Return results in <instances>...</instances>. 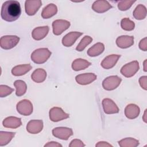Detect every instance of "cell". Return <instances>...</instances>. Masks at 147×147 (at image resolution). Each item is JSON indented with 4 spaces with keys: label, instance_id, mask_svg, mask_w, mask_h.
<instances>
[{
    "label": "cell",
    "instance_id": "obj_1",
    "mask_svg": "<svg viewBox=\"0 0 147 147\" xmlns=\"http://www.w3.org/2000/svg\"><path fill=\"white\" fill-rule=\"evenodd\" d=\"M21 14V6L18 1H7L2 4L1 11L2 20L7 22H13L20 17Z\"/></svg>",
    "mask_w": 147,
    "mask_h": 147
},
{
    "label": "cell",
    "instance_id": "obj_2",
    "mask_svg": "<svg viewBox=\"0 0 147 147\" xmlns=\"http://www.w3.org/2000/svg\"><path fill=\"white\" fill-rule=\"evenodd\" d=\"M51 55L48 49L43 48L36 49L31 55L32 60L36 64H42L47 61Z\"/></svg>",
    "mask_w": 147,
    "mask_h": 147
},
{
    "label": "cell",
    "instance_id": "obj_3",
    "mask_svg": "<svg viewBox=\"0 0 147 147\" xmlns=\"http://www.w3.org/2000/svg\"><path fill=\"white\" fill-rule=\"evenodd\" d=\"M19 41L20 38L17 36H4L0 39V45L4 49H10L14 48Z\"/></svg>",
    "mask_w": 147,
    "mask_h": 147
},
{
    "label": "cell",
    "instance_id": "obj_4",
    "mask_svg": "<svg viewBox=\"0 0 147 147\" xmlns=\"http://www.w3.org/2000/svg\"><path fill=\"white\" fill-rule=\"evenodd\" d=\"M139 68L138 62L133 61L123 65L121 69V73L126 78H130L136 74Z\"/></svg>",
    "mask_w": 147,
    "mask_h": 147
},
{
    "label": "cell",
    "instance_id": "obj_5",
    "mask_svg": "<svg viewBox=\"0 0 147 147\" xmlns=\"http://www.w3.org/2000/svg\"><path fill=\"white\" fill-rule=\"evenodd\" d=\"M121 81V78L118 76H109L103 81L102 86L106 90H113L118 87Z\"/></svg>",
    "mask_w": 147,
    "mask_h": 147
},
{
    "label": "cell",
    "instance_id": "obj_6",
    "mask_svg": "<svg viewBox=\"0 0 147 147\" xmlns=\"http://www.w3.org/2000/svg\"><path fill=\"white\" fill-rule=\"evenodd\" d=\"M17 110L21 115H29L33 112V105L29 100L24 99L17 103Z\"/></svg>",
    "mask_w": 147,
    "mask_h": 147
},
{
    "label": "cell",
    "instance_id": "obj_7",
    "mask_svg": "<svg viewBox=\"0 0 147 147\" xmlns=\"http://www.w3.org/2000/svg\"><path fill=\"white\" fill-rule=\"evenodd\" d=\"M69 117V114L65 113L61 108L54 107L50 109L49 118L53 122H58Z\"/></svg>",
    "mask_w": 147,
    "mask_h": 147
},
{
    "label": "cell",
    "instance_id": "obj_8",
    "mask_svg": "<svg viewBox=\"0 0 147 147\" xmlns=\"http://www.w3.org/2000/svg\"><path fill=\"white\" fill-rule=\"evenodd\" d=\"M70 26V22L64 20H57L53 22V33L55 35H60Z\"/></svg>",
    "mask_w": 147,
    "mask_h": 147
},
{
    "label": "cell",
    "instance_id": "obj_9",
    "mask_svg": "<svg viewBox=\"0 0 147 147\" xmlns=\"http://www.w3.org/2000/svg\"><path fill=\"white\" fill-rule=\"evenodd\" d=\"M41 5L42 2L40 0L26 1L25 3V11L29 16L34 15Z\"/></svg>",
    "mask_w": 147,
    "mask_h": 147
},
{
    "label": "cell",
    "instance_id": "obj_10",
    "mask_svg": "<svg viewBox=\"0 0 147 147\" xmlns=\"http://www.w3.org/2000/svg\"><path fill=\"white\" fill-rule=\"evenodd\" d=\"M53 135L60 139L67 140L68 138L73 134L71 129L64 127H56L52 130Z\"/></svg>",
    "mask_w": 147,
    "mask_h": 147
},
{
    "label": "cell",
    "instance_id": "obj_11",
    "mask_svg": "<svg viewBox=\"0 0 147 147\" xmlns=\"http://www.w3.org/2000/svg\"><path fill=\"white\" fill-rule=\"evenodd\" d=\"M102 106L106 114H111L119 112V109L117 105L109 98H105L102 100Z\"/></svg>",
    "mask_w": 147,
    "mask_h": 147
},
{
    "label": "cell",
    "instance_id": "obj_12",
    "mask_svg": "<svg viewBox=\"0 0 147 147\" xmlns=\"http://www.w3.org/2000/svg\"><path fill=\"white\" fill-rule=\"evenodd\" d=\"M96 78V75L93 73H86L77 75L75 78V80L79 84L86 85L90 84L95 80Z\"/></svg>",
    "mask_w": 147,
    "mask_h": 147
},
{
    "label": "cell",
    "instance_id": "obj_13",
    "mask_svg": "<svg viewBox=\"0 0 147 147\" xmlns=\"http://www.w3.org/2000/svg\"><path fill=\"white\" fill-rule=\"evenodd\" d=\"M83 34V33L79 32H71L67 34L62 39V44L65 47H71L76 40Z\"/></svg>",
    "mask_w": 147,
    "mask_h": 147
},
{
    "label": "cell",
    "instance_id": "obj_14",
    "mask_svg": "<svg viewBox=\"0 0 147 147\" xmlns=\"http://www.w3.org/2000/svg\"><path fill=\"white\" fill-rule=\"evenodd\" d=\"M112 6L107 1L99 0L94 2L92 5V9L94 11L98 13H104L111 8Z\"/></svg>",
    "mask_w": 147,
    "mask_h": 147
},
{
    "label": "cell",
    "instance_id": "obj_15",
    "mask_svg": "<svg viewBox=\"0 0 147 147\" xmlns=\"http://www.w3.org/2000/svg\"><path fill=\"white\" fill-rule=\"evenodd\" d=\"M43 128V122L41 120L30 121L26 126V130L31 134H37Z\"/></svg>",
    "mask_w": 147,
    "mask_h": 147
},
{
    "label": "cell",
    "instance_id": "obj_16",
    "mask_svg": "<svg viewBox=\"0 0 147 147\" xmlns=\"http://www.w3.org/2000/svg\"><path fill=\"white\" fill-rule=\"evenodd\" d=\"M121 57L119 55H111L106 57L101 62V66L106 69L113 68L118 61L119 58Z\"/></svg>",
    "mask_w": 147,
    "mask_h": 147
},
{
    "label": "cell",
    "instance_id": "obj_17",
    "mask_svg": "<svg viewBox=\"0 0 147 147\" xmlns=\"http://www.w3.org/2000/svg\"><path fill=\"white\" fill-rule=\"evenodd\" d=\"M117 46L121 48H127L134 44V37L129 36H121L116 40Z\"/></svg>",
    "mask_w": 147,
    "mask_h": 147
},
{
    "label": "cell",
    "instance_id": "obj_18",
    "mask_svg": "<svg viewBox=\"0 0 147 147\" xmlns=\"http://www.w3.org/2000/svg\"><path fill=\"white\" fill-rule=\"evenodd\" d=\"M3 126L7 128L16 129L22 125L21 118L16 117H9L2 122Z\"/></svg>",
    "mask_w": 147,
    "mask_h": 147
},
{
    "label": "cell",
    "instance_id": "obj_19",
    "mask_svg": "<svg viewBox=\"0 0 147 147\" xmlns=\"http://www.w3.org/2000/svg\"><path fill=\"white\" fill-rule=\"evenodd\" d=\"M140 113V108L134 104L128 105L125 109V115L129 119H134L137 118L139 115Z\"/></svg>",
    "mask_w": 147,
    "mask_h": 147
},
{
    "label": "cell",
    "instance_id": "obj_20",
    "mask_svg": "<svg viewBox=\"0 0 147 147\" xmlns=\"http://www.w3.org/2000/svg\"><path fill=\"white\" fill-rule=\"evenodd\" d=\"M48 32L49 27L48 26L37 27L33 30L32 36L36 40H40L47 35Z\"/></svg>",
    "mask_w": 147,
    "mask_h": 147
},
{
    "label": "cell",
    "instance_id": "obj_21",
    "mask_svg": "<svg viewBox=\"0 0 147 147\" xmlns=\"http://www.w3.org/2000/svg\"><path fill=\"white\" fill-rule=\"evenodd\" d=\"M57 12V6L53 3H50L43 9L41 13V17L44 19H48L55 16Z\"/></svg>",
    "mask_w": 147,
    "mask_h": 147
},
{
    "label": "cell",
    "instance_id": "obj_22",
    "mask_svg": "<svg viewBox=\"0 0 147 147\" xmlns=\"http://www.w3.org/2000/svg\"><path fill=\"white\" fill-rule=\"evenodd\" d=\"M32 66L30 64H21L15 66L11 69V73L13 75L18 76L25 75L32 69Z\"/></svg>",
    "mask_w": 147,
    "mask_h": 147
},
{
    "label": "cell",
    "instance_id": "obj_23",
    "mask_svg": "<svg viewBox=\"0 0 147 147\" xmlns=\"http://www.w3.org/2000/svg\"><path fill=\"white\" fill-rule=\"evenodd\" d=\"M104 49L105 46L101 42H98L94 44L92 47L88 49L87 53L89 56L95 57L101 54L104 51Z\"/></svg>",
    "mask_w": 147,
    "mask_h": 147
},
{
    "label": "cell",
    "instance_id": "obj_24",
    "mask_svg": "<svg viewBox=\"0 0 147 147\" xmlns=\"http://www.w3.org/2000/svg\"><path fill=\"white\" fill-rule=\"evenodd\" d=\"M91 65V63L84 59H75L72 64V68L74 71H78L82 69H84L90 65Z\"/></svg>",
    "mask_w": 147,
    "mask_h": 147
},
{
    "label": "cell",
    "instance_id": "obj_25",
    "mask_svg": "<svg viewBox=\"0 0 147 147\" xmlns=\"http://www.w3.org/2000/svg\"><path fill=\"white\" fill-rule=\"evenodd\" d=\"M47 76L46 71L41 68L36 69L31 75L32 79L36 83H41L45 80Z\"/></svg>",
    "mask_w": 147,
    "mask_h": 147
},
{
    "label": "cell",
    "instance_id": "obj_26",
    "mask_svg": "<svg viewBox=\"0 0 147 147\" xmlns=\"http://www.w3.org/2000/svg\"><path fill=\"white\" fill-rule=\"evenodd\" d=\"M133 17L136 20H143L146 16V9L145 6L140 4L138 5L133 13Z\"/></svg>",
    "mask_w": 147,
    "mask_h": 147
},
{
    "label": "cell",
    "instance_id": "obj_27",
    "mask_svg": "<svg viewBox=\"0 0 147 147\" xmlns=\"http://www.w3.org/2000/svg\"><path fill=\"white\" fill-rule=\"evenodd\" d=\"M14 86L16 88V94L18 96L24 95L26 91L27 86L25 82L21 80H17L14 82Z\"/></svg>",
    "mask_w": 147,
    "mask_h": 147
},
{
    "label": "cell",
    "instance_id": "obj_28",
    "mask_svg": "<svg viewBox=\"0 0 147 147\" xmlns=\"http://www.w3.org/2000/svg\"><path fill=\"white\" fill-rule=\"evenodd\" d=\"M16 133L7 132V131H0V146H2L7 145L15 136Z\"/></svg>",
    "mask_w": 147,
    "mask_h": 147
},
{
    "label": "cell",
    "instance_id": "obj_29",
    "mask_svg": "<svg viewBox=\"0 0 147 147\" xmlns=\"http://www.w3.org/2000/svg\"><path fill=\"white\" fill-rule=\"evenodd\" d=\"M92 41V38L88 36H85L80 41L79 44L78 45V46L76 48V50L81 52L83 51L86 47L89 45Z\"/></svg>",
    "mask_w": 147,
    "mask_h": 147
},
{
    "label": "cell",
    "instance_id": "obj_30",
    "mask_svg": "<svg viewBox=\"0 0 147 147\" xmlns=\"http://www.w3.org/2000/svg\"><path fill=\"white\" fill-rule=\"evenodd\" d=\"M121 26L123 30H127V31H130L134 29L135 24L134 22H133L129 18H125L121 20Z\"/></svg>",
    "mask_w": 147,
    "mask_h": 147
},
{
    "label": "cell",
    "instance_id": "obj_31",
    "mask_svg": "<svg viewBox=\"0 0 147 147\" xmlns=\"http://www.w3.org/2000/svg\"><path fill=\"white\" fill-rule=\"evenodd\" d=\"M134 2L135 1H121L118 2V7L121 11H125L128 10Z\"/></svg>",
    "mask_w": 147,
    "mask_h": 147
},
{
    "label": "cell",
    "instance_id": "obj_32",
    "mask_svg": "<svg viewBox=\"0 0 147 147\" xmlns=\"http://www.w3.org/2000/svg\"><path fill=\"white\" fill-rule=\"evenodd\" d=\"M13 91V88H11L7 86L2 84L0 86V97H5L11 94Z\"/></svg>",
    "mask_w": 147,
    "mask_h": 147
},
{
    "label": "cell",
    "instance_id": "obj_33",
    "mask_svg": "<svg viewBox=\"0 0 147 147\" xmlns=\"http://www.w3.org/2000/svg\"><path fill=\"white\" fill-rule=\"evenodd\" d=\"M69 146H84L85 145L79 140H74L71 142V144L69 145Z\"/></svg>",
    "mask_w": 147,
    "mask_h": 147
},
{
    "label": "cell",
    "instance_id": "obj_34",
    "mask_svg": "<svg viewBox=\"0 0 147 147\" xmlns=\"http://www.w3.org/2000/svg\"><path fill=\"white\" fill-rule=\"evenodd\" d=\"M146 78L147 77L146 76H144L141 77L139 79V82L141 87L145 90H146Z\"/></svg>",
    "mask_w": 147,
    "mask_h": 147
},
{
    "label": "cell",
    "instance_id": "obj_35",
    "mask_svg": "<svg viewBox=\"0 0 147 147\" xmlns=\"http://www.w3.org/2000/svg\"><path fill=\"white\" fill-rule=\"evenodd\" d=\"M139 48L144 51H146V37L141 40L139 44Z\"/></svg>",
    "mask_w": 147,
    "mask_h": 147
},
{
    "label": "cell",
    "instance_id": "obj_36",
    "mask_svg": "<svg viewBox=\"0 0 147 147\" xmlns=\"http://www.w3.org/2000/svg\"><path fill=\"white\" fill-rule=\"evenodd\" d=\"M44 146H62L60 144L57 143L56 142H49L48 144H45Z\"/></svg>",
    "mask_w": 147,
    "mask_h": 147
},
{
    "label": "cell",
    "instance_id": "obj_37",
    "mask_svg": "<svg viewBox=\"0 0 147 147\" xmlns=\"http://www.w3.org/2000/svg\"><path fill=\"white\" fill-rule=\"evenodd\" d=\"M96 146H112L111 145L108 144L107 142H104V141H100V142H98V143L97 144H96L95 145Z\"/></svg>",
    "mask_w": 147,
    "mask_h": 147
}]
</instances>
